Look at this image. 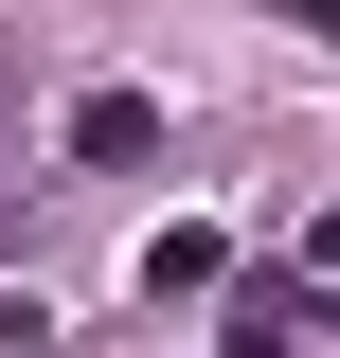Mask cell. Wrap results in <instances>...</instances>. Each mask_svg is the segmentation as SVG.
Masks as SVG:
<instances>
[{"label": "cell", "instance_id": "obj_1", "mask_svg": "<svg viewBox=\"0 0 340 358\" xmlns=\"http://www.w3.org/2000/svg\"><path fill=\"white\" fill-rule=\"evenodd\" d=\"M215 268H233V233H215V215H162V233H143V305H197Z\"/></svg>", "mask_w": 340, "mask_h": 358}, {"label": "cell", "instance_id": "obj_2", "mask_svg": "<svg viewBox=\"0 0 340 358\" xmlns=\"http://www.w3.org/2000/svg\"><path fill=\"white\" fill-rule=\"evenodd\" d=\"M143 143H162L143 90H72V162H143Z\"/></svg>", "mask_w": 340, "mask_h": 358}, {"label": "cell", "instance_id": "obj_3", "mask_svg": "<svg viewBox=\"0 0 340 358\" xmlns=\"http://www.w3.org/2000/svg\"><path fill=\"white\" fill-rule=\"evenodd\" d=\"M269 18H304V36H323V54H340V0H269Z\"/></svg>", "mask_w": 340, "mask_h": 358}]
</instances>
